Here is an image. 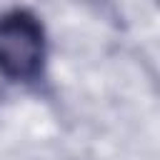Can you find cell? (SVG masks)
Segmentation results:
<instances>
[{"label":"cell","mask_w":160,"mask_h":160,"mask_svg":"<svg viewBox=\"0 0 160 160\" xmlns=\"http://www.w3.org/2000/svg\"><path fill=\"white\" fill-rule=\"evenodd\" d=\"M48 58L45 28L30 10H10L0 18V72L15 82H35Z\"/></svg>","instance_id":"obj_1"}]
</instances>
